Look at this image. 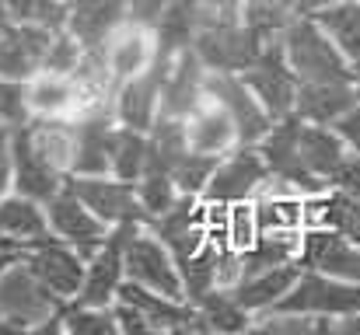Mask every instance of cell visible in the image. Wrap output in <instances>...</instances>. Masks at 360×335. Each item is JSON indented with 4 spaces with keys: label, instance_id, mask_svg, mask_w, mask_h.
Wrapping results in <instances>:
<instances>
[{
    "label": "cell",
    "instance_id": "cell-21",
    "mask_svg": "<svg viewBox=\"0 0 360 335\" xmlns=\"http://www.w3.org/2000/svg\"><path fill=\"white\" fill-rule=\"evenodd\" d=\"M126 18H129V0H67L63 28L84 49H102L109 32Z\"/></svg>",
    "mask_w": 360,
    "mask_h": 335
},
{
    "label": "cell",
    "instance_id": "cell-37",
    "mask_svg": "<svg viewBox=\"0 0 360 335\" xmlns=\"http://www.w3.org/2000/svg\"><path fill=\"white\" fill-rule=\"evenodd\" d=\"M28 122V102H25V81L0 77V126H21Z\"/></svg>",
    "mask_w": 360,
    "mask_h": 335
},
{
    "label": "cell",
    "instance_id": "cell-38",
    "mask_svg": "<svg viewBox=\"0 0 360 335\" xmlns=\"http://www.w3.org/2000/svg\"><path fill=\"white\" fill-rule=\"evenodd\" d=\"M333 129L340 133V140L347 143V150L360 157V102L343 112V115H340V119L333 122Z\"/></svg>",
    "mask_w": 360,
    "mask_h": 335
},
{
    "label": "cell",
    "instance_id": "cell-23",
    "mask_svg": "<svg viewBox=\"0 0 360 335\" xmlns=\"http://www.w3.org/2000/svg\"><path fill=\"white\" fill-rule=\"evenodd\" d=\"M301 276V262H280V265H266V269H255L248 276H241L235 287H224L231 290V297L238 301L248 315H259L266 308H273Z\"/></svg>",
    "mask_w": 360,
    "mask_h": 335
},
{
    "label": "cell",
    "instance_id": "cell-33",
    "mask_svg": "<svg viewBox=\"0 0 360 335\" xmlns=\"http://www.w3.org/2000/svg\"><path fill=\"white\" fill-rule=\"evenodd\" d=\"M60 332H120L112 304L98 308V304H81V301H63L60 308Z\"/></svg>",
    "mask_w": 360,
    "mask_h": 335
},
{
    "label": "cell",
    "instance_id": "cell-34",
    "mask_svg": "<svg viewBox=\"0 0 360 335\" xmlns=\"http://www.w3.org/2000/svg\"><path fill=\"white\" fill-rule=\"evenodd\" d=\"M217 161H221V157H214V154L186 150V154L175 161V168H172V182H175V189L186 192V196H200L203 185H207V178H210V171L217 168Z\"/></svg>",
    "mask_w": 360,
    "mask_h": 335
},
{
    "label": "cell",
    "instance_id": "cell-36",
    "mask_svg": "<svg viewBox=\"0 0 360 335\" xmlns=\"http://www.w3.org/2000/svg\"><path fill=\"white\" fill-rule=\"evenodd\" d=\"M255 234H259V227H255V214H252V199L231 203L224 214V248L245 251L255 241Z\"/></svg>",
    "mask_w": 360,
    "mask_h": 335
},
{
    "label": "cell",
    "instance_id": "cell-44",
    "mask_svg": "<svg viewBox=\"0 0 360 335\" xmlns=\"http://www.w3.org/2000/svg\"><path fill=\"white\" fill-rule=\"evenodd\" d=\"M7 25H11V18H7V11H4V4H0V35H4Z\"/></svg>",
    "mask_w": 360,
    "mask_h": 335
},
{
    "label": "cell",
    "instance_id": "cell-9",
    "mask_svg": "<svg viewBox=\"0 0 360 335\" xmlns=\"http://www.w3.org/2000/svg\"><path fill=\"white\" fill-rule=\"evenodd\" d=\"M297 262H301V269L360 283V244H354L350 237H343L333 227H319V223L301 227Z\"/></svg>",
    "mask_w": 360,
    "mask_h": 335
},
{
    "label": "cell",
    "instance_id": "cell-17",
    "mask_svg": "<svg viewBox=\"0 0 360 335\" xmlns=\"http://www.w3.org/2000/svg\"><path fill=\"white\" fill-rule=\"evenodd\" d=\"M53 32L35 25H7L0 35V77L7 81H32L46 67Z\"/></svg>",
    "mask_w": 360,
    "mask_h": 335
},
{
    "label": "cell",
    "instance_id": "cell-5",
    "mask_svg": "<svg viewBox=\"0 0 360 335\" xmlns=\"http://www.w3.org/2000/svg\"><path fill=\"white\" fill-rule=\"evenodd\" d=\"M238 77L248 84V91L259 98V105L276 119L294 115V95H297V77L283 56L280 39L266 42L255 49V56L238 70Z\"/></svg>",
    "mask_w": 360,
    "mask_h": 335
},
{
    "label": "cell",
    "instance_id": "cell-15",
    "mask_svg": "<svg viewBox=\"0 0 360 335\" xmlns=\"http://www.w3.org/2000/svg\"><path fill=\"white\" fill-rule=\"evenodd\" d=\"M21 262L60 297V301H74L84 280V258L77 255V248H70L67 241L46 234L39 244H32Z\"/></svg>",
    "mask_w": 360,
    "mask_h": 335
},
{
    "label": "cell",
    "instance_id": "cell-27",
    "mask_svg": "<svg viewBox=\"0 0 360 335\" xmlns=\"http://www.w3.org/2000/svg\"><path fill=\"white\" fill-rule=\"evenodd\" d=\"M308 18L333 39V46L347 56V63L360 74V0L329 4V7L308 14Z\"/></svg>",
    "mask_w": 360,
    "mask_h": 335
},
{
    "label": "cell",
    "instance_id": "cell-26",
    "mask_svg": "<svg viewBox=\"0 0 360 335\" xmlns=\"http://www.w3.org/2000/svg\"><path fill=\"white\" fill-rule=\"evenodd\" d=\"M0 230L11 237V244L25 255L32 244H39L49 234L46 223V206L21 196V192H7L0 196Z\"/></svg>",
    "mask_w": 360,
    "mask_h": 335
},
{
    "label": "cell",
    "instance_id": "cell-2",
    "mask_svg": "<svg viewBox=\"0 0 360 335\" xmlns=\"http://www.w3.org/2000/svg\"><path fill=\"white\" fill-rule=\"evenodd\" d=\"M280 46L297 81H354L357 77L347 56L308 14H294L287 21V28L280 32Z\"/></svg>",
    "mask_w": 360,
    "mask_h": 335
},
{
    "label": "cell",
    "instance_id": "cell-4",
    "mask_svg": "<svg viewBox=\"0 0 360 335\" xmlns=\"http://www.w3.org/2000/svg\"><path fill=\"white\" fill-rule=\"evenodd\" d=\"M122 272L129 283H140L154 294H165L172 301H186L182 290V276L179 265L172 258V251L165 248L161 237H154L143 223H133L122 244Z\"/></svg>",
    "mask_w": 360,
    "mask_h": 335
},
{
    "label": "cell",
    "instance_id": "cell-1",
    "mask_svg": "<svg viewBox=\"0 0 360 335\" xmlns=\"http://www.w3.org/2000/svg\"><path fill=\"white\" fill-rule=\"evenodd\" d=\"M63 301L14 258L0 272V332H60Z\"/></svg>",
    "mask_w": 360,
    "mask_h": 335
},
{
    "label": "cell",
    "instance_id": "cell-10",
    "mask_svg": "<svg viewBox=\"0 0 360 335\" xmlns=\"http://www.w3.org/2000/svg\"><path fill=\"white\" fill-rule=\"evenodd\" d=\"M116 301L133 308L143 322V332H203L200 311L189 301H172L165 294H154L140 283L122 280L116 290Z\"/></svg>",
    "mask_w": 360,
    "mask_h": 335
},
{
    "label": "cell",
    "instance_id": "cell-19",
    "mask_svg": "<svg viewBox=\"0 0 360 335\" xmlns=\"http://www.w3.org/2000/svg\"><path fill=\"white\" fill-rule=\"evenodd\" d=\"M203 63L200 56L193 53V46L179 49L172 60H168V70H165V84H161V105L158 115H168V119H186L193 105L203 98Z\"/></svg>",
    "mask_w": 360,
    "mask_h": 335
},
{
    "label": "cell",
    "instance_id": "cell-16",
    "mask_svg": "<svg viewBox=\"0 0 360 335\" xmlns=\"http://www.w3.org/2000/svg\"><path fill=\"white\" fill-rule=\"evenodd\" d=\"M102 60H105V70L112 77V88L129 81L133 74H140L154 60V28L126 18L102 42Z\"/></svg>",
    "mask_w": 360,
    "mask_h": 335
},
{
    "label": "cell",
    "instance_id": "cell-28",
    "mask_svg": "<svg viewBox=\"0 0 360 335\" xmlns=\"http://www.w3.org/2000/svg\"><path fill=\"white\" fill-rule=\"evenodd\" d=\"M294 14H297V0H241V21L255 46L280 39V32Z\"/></svg>",
    "mask_w": 360,
    "mask_h": 335
},
{
    "label": "cell",
    "instance_id": "cell-32",
    "mask_svg": "<svg viewBox=\"0 0 360 335\" xmlns=\"http://www.w3.org/2000/svg\"><path fill=\"white\" fill-rule=\"evenodd\" d=\"M11 25H35V28H63L67 21V0H0Z\"/></svg>",
    "mask_w": 360,
    "mask_h": 335
},
{
    "label": "cell",
    "instance_id": "cell-31",
    "mask_svg": "<svg viewBox=\"0 0 360 335\" xmlns=\"http://www.w3.org/2000/svg\"><path fill=\"white\" fill-rule=\"evenodd\" d=\"M136 203H140V210H143V221H150V217H158V214H165L182 192L175 189V182H172V175L165 171V168H158V164H150V161H143V171L136 175Z\"/></svg>",
    "mask_w": 360,
    "mask_h": 335
},
{
    "label": "cell",
    "instance_id": "cell-12",
    "mask_svg": "<svg viewBox=\"0 0 360 335\" xmlns=\"http://www.w3.org/2000/svg\"><path fill=\"white\" fill-rule=\"evenodd\" d=\"M168 60L172 56H158L140 70L133 74L129 81L116 84L112 91V115L122 126H133L140 133L150 129V122L158 119V105H161V84H165V70H168Z\"/></svg>",
    "mask_w": 360,
    "mask_h": 335
},
{
    "label": "cell",
    "instance_id": "cell-22",
    "mask_svg": "<svg viewBox=\"0 0 360 335\" xmlns=\"http://www.w3.org/2000/svg\"><path fill=\"white\" fill-rule=\"evenodd\" d=\"M350 105H357L354 81H297L294 115L304 119V122L333 126Z\"/></svg>",
    "mask_w": 360,
    "mask_h": 335
},
{
    "label": "cell",
    "instance_id": "cell-30",
    "mask_svg": "<svg viewBox=\"0 0 360 335\" xmlns=\"http://www.w3.org/2000/svg\"><path fill=\"white\" fill-rule=\"evenodd\" d=\"M193 304L200 311L203 332H245V329H252V315L241 308L238 301L231 297V290H224V287L207 290Z\"/></svg>",
    "mask_w": 360,
    "mask_h": 335
},
{
    "label": "cell",
    "instance_id": "cell-3",
    "mask_svg": "<svg viewBox=\"0 0 360 335\" xmlns=\"http://www.w3.org/2000/svg\"><path fill=\"white\" fill-rule=\"evenodd\" d=\"M67 168L46 150L32 122L11 129V192H21L35 203H49L67 185Z\"/></svg>",
    "mask_w": 360,
    "mask_h": 335
},
{
    "label": "cell",
    "instance_id": "cell-25",
    "mask_svg": "<svg viewBox=\"0 0 360 335\" xmlns=\"http://www.w3.org/2000/svg\"><path fill=\"white\" fill-rule=\"evenodd\" d=\"M319 223V227H333L343 237H350L354 244H360V199L329 185L315 196H304V227Z\"/></svg>",
    "mask_w": 360,
    "mask_h": 335
},
{
    "label": "cell",
    "instance_id": "cell-8",
    "mask_svg": "<svg viewBox=\"0 0 360 335\" xmlns=\"http://www.w3.org/2000/svg\"><path fill=\"white\" fill-rule=\"evenodd\" d=\"M203 95H210L214 102H221L235 129H238V143H259L266 136V129L273 126V115L259 105V98L248 91V84L231 70H203Z\"/></svg>",
    "mask_w": 360,
    "mask_h": 335
},
{
    "label": "cell",
    "instance_id": "cell-11",
    "mask_svg": "<svg viewBox=\"0 0 360 335\" xmlns=\"http://www.w3.org/2000/svg\"><path fill=\"white\" fill-rule=\"evenodd\" d=\"M42 206H46L49 234L60 237V241H67L70 248H77L81 258H88V255L105 241V234L112 230L102 217H95V214L74 196L70 185H63V189H60L49 203H42Z\"/></svg>",
    "mask_w": 360,
    "mask_h": 335
},
{
    "label": "cell",
    "instance_id": "cell-39",
    "mask_svg": "<svg viewBox=\"0 0 360 335\" xmlns=\"http://www.w3.org/2000/svg\"><path fill=\"white\" fill-rule=\"evenodd\" d=\"M329 185H336V189H343V192H350V196L360 199V157L357 154H347L343 157V164H340V171L333 175Z\"/></svg>",
    "mask_w": 360,
    "mask_h": 335
},
{
    "label": "cell",
    "instance_id": "cell-7",
    "mask_svg": "<svg viewBox=\"0 0 360 335\" xmlns=\"http://www.w3.org/2000/svg\"><path fill=\"white\" fill-rule=\"evenodd\" d=\"M266 311H269V308H266ZM273 311H308V315L340 318V315L360 311V283L301 269L297 283L273 304Z\"/></svg>",
    "mask_w": 360,
    "mask_h": 335
},
{
    "label": "cell",
    "instance_id": "cell-35",
    "mask_svg": "<svg viewBox=\"0 0 360 335\" xmlns=\"http://www.w3.org/2000/svg\"><path fill=\"white\" fill-rule=\"evenodd\" d=\"M81 60H84V46H81L67 28H56L53 39H49L46 67H42V70H49V74H77Z\"/></svg>",
    "mask_w": 360,
    "mask_h": 335
},
{
    "label": "cell",
    "instance_id": "cell-42",
    "mask_svg": "<svg viewBox=\"0 0 360 335\" xmlns=\"http://www.w3.org/2000/svg\"><path fill=\"white\" fill-rule=\"evenodd\" d=\"M329 4H340V0H297V14H315Z\"/></svg>",
    "mask_w": 360,
    "mask_h": 335
},
{
    "label": "cell",
    "instance_id": "cell-29",
    "mask_svg": "<svg viewBox=\"0 0 360 335\" xmlns=\"http://www.w3.org/2000/svg\"><path fill=\"white\" fill-rule=\"evenodd\" d=\"M147 161V133L112 122L109 129V175H116L122 182H136V175L143 171Z\"/></svg>",
    "mask_w": 360,
    "mask_h": 335
},
{
    "label": "cell",
    "instance_id": "cell-24",
    "mask_svg": "<svg viewBox=\"0 0 360 335\" xmlns=\"http://www.w3.org/2000/svg\"><path fill=\"white\" fill-rule=\"evenodd\" d=\"M252 214L259 230H301L304 227V196L276 178H269L252 196Z\"/></svg>",
    "mask_w": 360,
    "mask_h": 335
},
{
    "label": "cell",
    "instance_id": "cell-18",
    "mask_svg": "<svg viewBox=\"0 0 360 335\" xmlns=\"http://www.w3.org/2000/svg\"><path fill=\"white\" fill-rule=\"evenodd\" d=\"M294 154L301 161V168L319 178L322 185L333 182V175L340 171L343 157L350 154L347 143L340 140V133L333 126H322V122H304L297 119V133H294Z\"/></svg>",
    "mask_w": 360,
    "mask_h": 335
},
{
    "label": "cell",
    "instance_id": "cell-14",
    "mask_svg": "<svg viewBox=\"0 0 360 335\" xmlns=\"http://www.w3.org/2000/svg\"><path fill=\"white\" fill-rule=\"evenodd\" d=\"M133 223H116L105 241L84 258V280H81V290L74 301L81 304H98V308H109L116 301V290L126 280L122 272V244H126V234H129Z\"/></svg>",
    "mask_w": 360,
    "mask_h": 335
},
{
    "label": "cell",
    "instance_id": "cell-40",
    "mask_svg": "<svg viewBox=\"0 0 360 335\" xmlns=\"http://www.w3.org/2000/svg\"><path fill=\"white\" fill-rule=\"evenodd\" d=\"M11 192V126H0V196Z\"/></svg>",
    "mask_w": 360,
    "mask_h": 335
},
{
    "label": "cell",
    "instance_id": "cell-43",
    "mask_svg": "<svg viewBox=\"0 0 360 335\" xmlns=\"http://www.w3.org/2000/svg\"><path fill=\"white\" fill-rule=\"evenodd\" d=\"M14 258H21V255H11V251H0V272H4V269H7V265H11Z\"/></svg>",
    "mask_w": 360,
    "mask_h": 335
},
{
    "label": "cell",
    "instance_id": "cell-20",
    "mask_svg": "<svg viewBox=\"0 0 360 335\" xmlns=\"http://www.w3.org/2000/svg\"><path fill=\"white\" fill-rule=\"evenodd\" d=\"M186 143L196 154H214L224 157L231 147H238V129L231 122L228 109L221 102H214L210 95H203L193 112L186 115Z\"/></svg>",
    "mask_w": 360,
    "mask_h": 335
},
{
    "label": "cell",
    "instance_id": "cell-41",
    "mask_svg": "<svg viewBox=\"0 0 360 335\" xmlns=\"http://www.w3.org/2000/svg\"><path fill=\"white\" fill-rule=\"evenodd\" d=\"M168 0H129V18L133 21H143V25H154V18L165 11Z\"/></svg>",
    "mask_w": 360,
    "mask_h": 335
},
{
    "label": "cell",
    "instance_id": "cell-13",
    "mask_svg": "<svg viewBox=\"0 0 360 335\" xmlns=\"http://www.w3.org/2000/svg\"><path fill=\"white\" fill-rule=\"evenodd\" d=\"M67 185L74 196L109 227L116 223H143V210L136 203V185L116 175H70Z\"/></svg>",
    "mask_w": 360,
    "mask_h": 335
},
{
    "label": "cell",
    "instance_id": "cell-6",
    "mask_svg": "<svg viewBox=\"0 0 360 335\" xmlns=\"http://www.w3.org/2000/svg\"><path fill=\"white\" fill-rule=\"evenodd\" d=\"M266 182H269V168H266L262 154L255 150V143H238L217 161V168L210 171L200 199L203 203H221V206L245 203Z\"/></svg>",
    "mask_w": 360,
    "mask_h": 335
}]
</instances>
